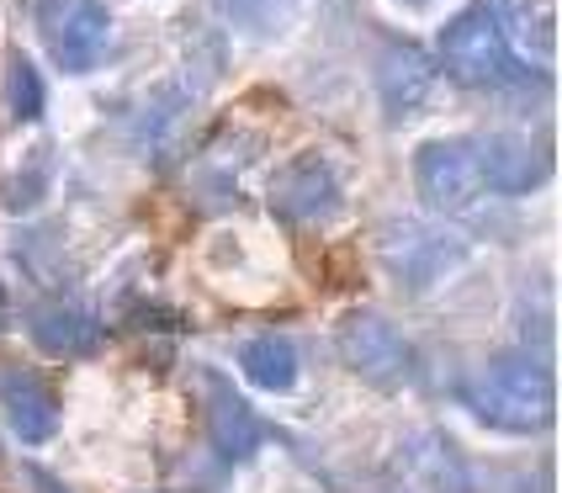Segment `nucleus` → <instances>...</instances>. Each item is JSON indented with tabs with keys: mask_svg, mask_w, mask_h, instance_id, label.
Segmentation results:
<instances>
[{
	"mask_svg": "<svg viewBox=\"0 0 562 493\" xmlns=\"http://www.w3.org/2000/svg\"><path fill=\"white\" fill-rule=\"evenodd\" d=\"M472 155H477L483 186L509 191V197H526L552 176V149L541 138H526V133H488V138L472 144Z\"/></svg>",
	"mask_w": 562,
	"mask_h": 493,
	"instance_id": "obj_7",
	"label": "nucleus"
},
{
	"mask_svg": "<svg viewBox=\"0 0 562 493\" xmlns=\"http://www.w3.org/2000/svg\"><path fill=\"white\" fill-rule=\"evenodd\" d=\"M376 91H382L393 117H408V112L430 107V96H436V59L408 48V43L404 48H387L382 64H376Z\"/></svg>",
	"mask_w": 562,
	"mask_h": 493,
	"instance_id": "obj_10",
	"label": "nucleus"
},
{
	"mask_svg": "<svg viewBox=\"0 0 562 493\" xmlns=\"http://www.w3.org/2000/svg\"><path fill=\"white\" fill-rule=\"evenodd\" d=\"M266 202H271V213H277L281 223L313 228V223H329V217L345 208V186L318 155H297L271 176Z\"/></svg>",
	"mask_w": 562,
	"mask_h": 493,
	"instance_id": "obj_3",
	"label": "nucleus"
},
{
	"mask_svg": "<svg viewBox=\"0 0 562 493\" xmlns=\"http://www.w3.org/2000/svg\"><path fill=\"white\" fill-rule=\"evenodd\" d=\"M27 329L54 356H91L101 345V318L91 309H37Z\"/></svg>",
	"mask_w": 562,
	"mask_h": 493,
	"instance_id": "obj_12",
	"label": "nucleus"
},
{
	"mask_svg": "<svg viewBox=\"0 0 562 493\" xmlns=\"http://www.w3.org/2000/svg\"><path fill=\"white\" fill-rule=\"evenodd\" d=\"M213 5L245 32H277V27H286L292 11H297V0H213Z\"/></svg>",
	"mask_w": 562,
	"mask_h": 493,
	"instance_id": "obj_15",
	"label": "nucleus"
},
{
	"mask_svg": "<svg viewBox=\"0 0 562 493\" xmlns=\"http://www.w3.org/2000/svg\"><path fill=\"white\" fill-rule=\"evenodd\" d=\"M404 5H425V0H404Z\"/></svg>",
	"mask_w": 562,
	"mask_h": 493,
	"instance_id": "obj_17",
	"label": "nucleus"
},
{
	"mask_svg": "<svg viewBox=\"0 0 562 493\" xmlns=\"http://www.w3.org/2000/svg\"><path fill=\"white\" fill-rule=\"evenodd\" d=\"M0 408H5V425L16 430V440H27V446H43L59 435V403L32 371L0 367Z\"/></svg>",
	"mask_w": 562,
	"mask_h": 493,
	"instance_id": "obj_9",
	"label": "nucleus"
},
{
	"mask_svg": "<svg viewBox=\"0 0 562 493\" xmlns=\"http://www.w3.org/2000/svg\"><path fill=\"white\" fill-rule=\"evenodd\" d=\"M340 350H345V361L356 367V377H367L376 388H398V382L414 377V350H408V339L398 335L387 318H376V313L345 318Z\"/></svg>",
	"mask_w": 562,
	"mask_h": 493,
	"instance_id": "obj_6",
	"label": "nucleus"
},
{
	"mask_svg": "<svg viewBox=\"0 0 562 493\" xmlns=\"http://www.w3.org/2000/svg\"><path fill=\"white\" fill-rule=\"evenodd\" d=\"M436 75H446L462 91H504V86H526L536 75V64L515 54V43L504 37L494 5L477 0L462 16L446 22L436 43Z\"/></svg>",
	"mask_w": 562,
	"mask_h": 493,
	"instance_id": "obj_1",
	"label": "nucleus"
},
{
	"mask_svg": "<svg viewBox=\"0 0 562 493\" xmlns=\"http://www.w3.org/2000/svg\"><path fill=\"white\" fill-rule=\"evenodd\" d=\"M239 371L260 393H292L297 388V350L286 335H250L239 345Z\"/></svg>",
	"mask_w": 562,
	"mask_h": 493,
	"instance_id": "obj_13",
	"label": "nucleus"
},
{
	"mask_svg": "<svg viewBox=\"0 0 562 493\" xmlns=\"http://www.w3.org/2000/svg\"><path fill=\"white\" fill-rule=\"evenodd\" d=\"M382 260L408 287H430L451 260H462V245L451 234H440L436 223H393L382 234Z\"/></svg>",
	"mask_w": 562,
	"mask_h": 493,
	"instance_id": "obj_8",
	"label": "nucleus"
},
{
	"mask_svg": "<svg viewBox=\"0 0 562 493\" xmlns=\"http://www.w3.org/2000/svg\"><path fill=\"white\" fill-rule=\"evenodd\" d=\"M414 181H419L425 208H436V213H457V208H468L472 197L483 191L477 155H472V144H462V138L419 144L414 149Z\"/></svg>",
	"mask_w": 562,
	"mask_h": 493,
	"instance_id": "obj_5",
	"label": "nucleus"
},
{
	"mask_svg": "<svg viewBox=\"0 0 562 493\" xmlns=\"http://www.w3.org/2000/svg\"><path fill=\"white\" fill-rule=\"evenodd\" d=\"M207 435L223 457H250L266 440V425L255 419V408L234 388H223L218 377H207Z\"/></svg>",
	"mask_w": 562,
	"mask_h": 493,
	"instance_id": "obj_11",
	"label": "nucleus"
},
{
	"mask_svg": "<svg viewBox=\"0 0 562 493\" xmlns=\"http://www.w3.org/2000/svg\"><path fill=\"white\" fill-rule=\"evenodd\" d=\"M43 197H48V149H37V155H32V165L11 170V186H5V208L32 213Z\"/></svg>",
	"mask_w": 562,
	"mask_h": 493,
	"instance_id": "obj_16",
	"label": "nucleus"
},
{
	"mask_svg": "<svg viewBox=\"0 0 562 493\" xmlns=\"http://www.w3.org/2000/svg\"><path fill=\"white\" fill-rule=\"evenodd\" d=\"M5 107H11L16 123L43 117V75L32 69L27 54H11V64H5Z\"/></svg>",
	"mask_w": 562,
	"mask_h": 493,
	"instance_id": "obj_14",
	"label": "nucleus"
},
{
	"mask_svg": "<svg viewBox=\"0 0 562 493\" xmlns=\"http://www.w3.org/2000/svg\"><path fill=\"white\" fill-rule=\"evenodd\" d=\"M468 403L472 414L483 425H494V430L536 435L547 430L552 414H558V388H552V371L531 361V356H499L468 388Z\"/></svg>",
	"mask_w": 562,
	"mask_h": 493,
	"instance_id": "obj_2",
	"label": "nucleus"
},
{
	"mask_svg": "<svg viewBox=\"0 0 562 493\" xmlns=\"http://www.w3.org/2000/svg\"><path fill=\"white\" fill-rule=\"evenodd\" d=\"M43 37L64 75H86L101 64L106 43H112V16L101 0H54L43 16Z\"/></svg>",
	"mask_w": 562,
	"mask_h": 493,
	"instance_id": "obj_4",
	"label": "nucleus"
}]
</instances>
